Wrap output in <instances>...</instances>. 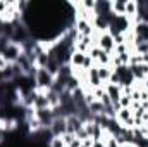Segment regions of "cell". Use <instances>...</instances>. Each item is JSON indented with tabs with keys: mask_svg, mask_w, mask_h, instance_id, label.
<instances>
[{
	"mask_svg": "<svg viewBox=\"0 0 148 147\" xmlns=\"http://www.w3.org/2000/svg\"><path fill=\"white\" fill-rule=\"evenodd\" d=\"M53 83H55V76L47 68H36V73H35V87H36V90L48 92V90H52Z\"/></svg>",
	"mask_w": 148,
	"mask_h": 147,
	"instance_id": "obj_1",
	"label": "cell"
},
{
	"mask_svg": "<svg viewBox=\"0 0 148 147\" xmlns=\"http://www.w3.org/2000/svg\"><path fill=\"white\" fill-rule=\"evenodd\" d=\"M114 119L122 126V128H127V130H133L134 128V112L129 107H121V109L115 111L114 114Z\"/></svg>",
	"mask_w": 148,
	"mask_h": 147,
	"instance_id": "obj_2",
	"label": "cell"
},
{
	"mask_svg": "<svg viewBox=\"0 0 148 147\" xmlns=\"http://www.w3.org/2000/svg\"><path fill=\"white\" fill-rule=\"evenodd\" d=\"M105 94L109 95V99H110L112 106H114V109H121L119 107V101H121V97H122V87H119L117 83H107L105 87Z\"/></svg>",
	"mask_w": 148,
	"mask_h": 147,
	"instance_id": "obj_3",
	"label": "cell"
},
{
	"mask_svg": "<svg viewBox=\"0 0 148 147\" xmlns=\"http://www.w3.org/2000/svg\"><path fill=\"white\" fill-rule=\"evenodd\" d=\"M97 47H100L103 52L107 54H112L114 49H115V40L109 31H103V33H98V38H97Z\"/></svg>",
	"mask_w": 148,
	"mask_h": 147,
	"instance_id": "obj_4",
	"label": "cell"
},
{
	"mask_svg": "<svg viewBox=\"0 0 148 147\" xmlns=\"http://www.w3.org/2000/svg\"><path fill=\"white\" fill-rule=\"evenodd\" d=\"M48 130L52 132L53 137H62V135L67 132V121H66V118H64V116H57V118L52 121V125H50Z\"/></svg>",
	"mask_w": 148,
	"mask_h": 147,
	"instance_id": "obj_5",
	"label": "cell"
},
{
	"mask_svg": "<svg viewBox=\"0 0 148 147\" xmlns=\"http://www.w3.org/2000/svg\"><path fill=\"white\" fill-rule=\"evenodd\" d=\"M66 121H67V132H66V133H73V135H76V133L83 128V125H84L83 119H81L79 116H76V114L66 118Z\"/></svg>",
	"mask_w": 148,
	"mask_h": 147,
	"instance_id": "obj_6",
	"label": "cell"
},
{
	"mask_svg": "<svg viewBox=\"0 0 148 147\" xmlns=\"http://www.w3.org/2000/svg\"><path fill=\"white\" fill-rule=\"evenodd\" d=\"M133 31L138 38H141L143 42L148 43V23H138L133 26Z\"/></svg>",
	"mask_w": 148,
	"mask_h": 147,
	"instance_id": "obj_7",
	"label": "cell"
},
{
	"mask_svg": "<svg viewBox=\"0 0 148 147\" xmlns=\"http://www.w3.org/2000/svg\"><path fill=\"white\" fill-rule=\"evenodd\" d=\"M112 73H114L112 66H98V74H100V80H102L103 87H105L107 83H110V80H112Z\"/></svg>",
	"mask_w": 148,
	"mask_h": 147,
	"instance_id": "obj_8",
	"label": "cell"
},
{
	"mask_svg": "<svg viewBox=\"0 0 148 147\" xmlns=\"http://www.w3.org/2000/svg\"><path fill=\"white\" fill-rule=\"evenodd\" d=\"M126 2H127V0H115V2H110L112 14H114V16H126Z\"/></svg>",
	"mask_w": 148,
	"mask_h": 147,
	"instance_id": "obj_9",
	"label": "cell"
},
{
	"mask_svg": "<svg viewBox=\"0 0 148 147\" xmlns=\"http://www.w3.org/2000/svg\"><path fill=\"white\" fill-rule=\"evenodd\" d=\"M121 147H134L133 144H126V146H121Z\"/></svg>",
	"mask_w": 148,
	"mask_h": 147,
	"instance_id": "obj_10",
	"label": "cell"
}]
</instances>
